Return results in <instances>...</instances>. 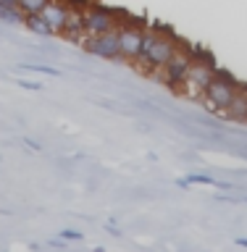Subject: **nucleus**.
<instances>
[{"instance_id": "obj_1", "label": "nucleus", "mask_w": 247, "mask_h": 252, "mask_svg": "<svg viewBox=\"0 0 247 252\" xmlns=\"http://www.w3.org/2000/svg\"><path fill=\"white\" fill-rule=\"evenodd\" d=\"M237 90H240V84H237L232 76L224 74V71H216V74L211 76V82L205 84L203 100L208 102V108L213 110V113L226 116V110H229V105H232Z\"/></svg>"}, {"instance_id": "obj_2", "label": "nucleus", "mask_w": 247, "mask_h": 252, "mask_svg": "<svg viewBox=\"0 0 247 252\" xmlns=\"http://www.w3.org/2000/svg\"><path fill=\"white\" fill-rule=\"evenodd\" d=\"M179 50V42L174 39L171 34H161L158 32L155 39H153V47L140 58V68H147V71H161L166 63L174 58V53Z\"/></svg>"}, {"instance_id": "obj_3", "label": "nucleus", "mask_w": 247, "mask_h": 252, "mask_svg": "<svg viewBox=\"0 0 247 252\" xmlns=\"http://www.w3.org/2000/svg\"><path fill=\"white\" fill-rule=\"evenodd\" d=\"M213 74H216V66L211 63V58L192 61V66H189V71H187V79H184V84H181V90H184L189 97H203V90H205V84L211 82Z\"/></svg>"}, {"instance_id": "obj_4", "label": "nucleus", "mask_w": 247, "mask_h": 252, "mask_svg": "<svg viewBox=\"0 0 247 252\" xmlns=\"http://www.w3.org/2000/svg\"><path fill=\"white\" fill-rule=\"evenodd\" d=\"M192 55H187V50H179L174 53V58L166 63V66L161 68V82H166L171 87V90H181V84H184V79H187V71H189V66H192Z\"/></svg>"}, {"instance_id": "obj_5", "label": "nucleus", "mask_w": 247, "mask_h": 252, "mask_svg": "<svg viewBox=\"0 0 247 252\" xmlns=\"http://www.w3.org/2000/svg\"><path fill=\"white\" fill-rule=\"evenodd\" d=\"M116 13L110 8H103V5H92L84 11V34L92 37V34H103V32H110L118 27Z\"/></svg>"}, {"instance_id": "obj_6", "label": "nucleus", "mask_w": 247, "mask_h": 252, "mask_svg": "<svg viewBox=\"0 0 247 252\" xmlns=\"http://www.w3.org/2000/svg\"><path fill=\"white\" fill-rule=\"evenodd\" d=\"M118 58L121 61H140V47H142V32L140 27L132 24H118Z\"/></svg>"}, {"instance_id": "obj_7", "label": "nucleus", "mask_w": 247, "mask_h": 252, "mask_svg": "<svg viewBox=\"0 0 247 252\" xmlns=\"http://www.w3.org/2000/svg\"><path fill=\"white\" fill-rule=\"evenodd\" d=\"M116 29L87 37L84 39V50L98 55V58H106V61H118V34H116Z\"/></svg>"}, {"instance_id": "obj_8", "label": "nucleus", "mask_w": 247, "mask_h": 252, "mask_svg": "<svg viewBox=\"0 0 247 252\" xmlns=\"http://www.w3.org/2000/svg\"><path fill=\"white\" fill-rule=\"evenodd\" d=\"M69 11L71 8L66 3H61V0H47L45 8L39 11V16L50 24L55 34H63V29H66V21H69Z\"/></svg>"}, {"instance_id": "obj_9", "label": "nucleus", "mask_w": 247, "mask_h": 252, "mask_svg": "<svg viewBox=\"0 0 247 252\" xmlns=\"http://www.w3.org/2000/svg\"><path fill=\"white\" fill-rule=\"evenodd\" d=\"M226 116L234 118V121H245L247 118V87H240V90H237L232 105H229V110H226Z\"/></svg>"}, {"instance_id": "obj_10", "label": "nucleus", "mask_w": 247, "mask_h": 252, "mask_svg": "<svg viewBox=\"0 0 247 252\" xmlns=\"http://www.w3.org/2000/svg\"><path fill=\"white\" fill-rule=\"evenodd\" d=\"M24 24H27V29L32 32H37V34H55L53 27L47 24L39 13H32V16H24Z\"/></svg>"}, {"instance_id": "obj_11", "label": "nucleus", "mask_w": 247, "mask_h": 252, "mask_svg": "<svg viewBox=\"0 0 247 252\" xmlns=\"http://www.w3.org/2000/svg\"><path fill=\"white\" fill-rule=\"evenodd\" d=\"M0 21L8 24H24V13L19 5H0Z\"/></svg>"}, {"instance_id": "obj_12", "label": "nucleus", "mask_w": 247, "mask_h": 252, "mask_svg": "<svg viewBox=\"0 0 247 252\" xmlns=\"http://www.w3.org/2000/svg\"><path fill=\"white\" fill-rule=\"evenodd\" d=\"M47 0H19V8L24 16H32V13H39L45 8Z\"/></svg>"}, {"instance_id": "obj_13", "label": "nucleus", "mask_w": 247, "mask_h": 252, "mask_svg": "<svg viewBox=\"0 0 247 252\" xmlns=\"http://www.w3.org/2000/svg\"><path fill=\"white\" fill-rule=\"evenodd\" d=\"M187 181H192V184H213L211 176H189Z\"/></svg>"}, {"instance_id": "obj_14", "label": "nucleus", "mask_w": 247, "mask_h": 252, "mask_svg": "<svg viewBox=\"0 0 247 252\" xmlns=\"http://www.w3.org/2000/svg\"><path fill=\"white\" fill-rule=\"evenodd\" d=\"M63 239H82V234H76V231H61Z\"/></svg>"}, {"instance_id": "obj_15", "label": "nucleus", "mask_w": 247, "mask_h": 252, "mask_svg": "<svg viewBox=\"0 0 247 252\" xmlns=\"http://www.w3.org/2000/svg\"><path fill=\"white\" fill-rule=\"evenodd\" d=\"M21 87H27V90H42V84H35V82H19Z\"/></svg>"}, {"instance_id": "obj_16", "label": "nucleus", "mask_w": 247, "mask_h": 252, "mask_svg": "<svg viewBox=\"0 0 247 252\" xmlns=\"http://www.w3.org/2000/svg\"><path fill=\"white\" fill-rule=\"evenodd\" d=\"M245 124H247V118H245Z\"/></svg>"}]
</instances>
